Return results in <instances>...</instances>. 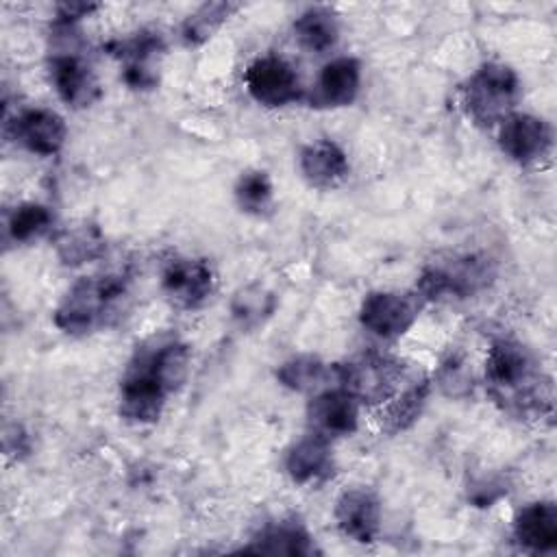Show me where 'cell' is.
<instances>
[{"instance_id": "cell-1", "label": "cell", "mask_w": 557, "mask_h": 557, "mask_svg": "<svg viewBox=\"0 0 557 557\" xmlns=\"http://www.w3.org/2000/svg\"><path fill=\"white\" fill-rule=\"evenodd\" d=\"M189 368V350L181 342H165L137 352L120 383V416L135 424L154 422L165 398L176 392Z\"/></svg>"}, {"instance_id": "cell-2", "label": "cell", "mask_w": 557, "mask_h": 557, "mask_svg": "<svg viewBox=\"0 0 557 557\" xmlns=\"http://www.w3.org/2000/svg\"><path fill=\"white\" fill-rule=\"evenodd\" d=\"M485 385L494 403L518 418L550 411V385L533 352L516 339H496L485 359Z\"/></svg>"}, {"instance_id": "cell-3", "label": "cell", "mask_w": 557, "mask_h": 557, "mask_svg": "<svg viewBox=\"0 0 557 557\" xmlns=\"http://www.w3.org/2000/svg\"><path fill=\"white\" fill-rule=\"evenodd\" d=\"M126 292V278L120 274L85 276L72 285L54 311V324L72 335L98 329L113 305Z\"/></svg>"}, {"instance_id": "cell-4", "label": "cell", "mask_w": 557, "mask_h": 557, "mask_svg": "<svg viewBox=\"0 0 557 557\" xmlns=\"http://www.w3.org/2000/svg\"><path fill=\"white\" fill-rule=\"evenodd\" d=\"M520 96L516 72L505 63L481 65L463 87V104L468 115L481 124L492 126L511 115Z\"/></svg>"}, {"instance_id": "cell-5", "label": "cell", "mask_w": 557, "mask_h": 557, "mask_svg": "<svg viewBox=\"0 0 557 557\" xmlns=\"http://www.w3.org/2000/svg\"><path fill=\"white\" fill-rule=\"evenodd\" d=\"M342 387L361 403L389 400L405 374L403 361L379 350H366L355 359L335 366Z\"/></svg>"}, {"instance_id": "cell-6", "label": "cell", "mask_w": 557, "mask_h": 557, "mask_svg": "<svg viewBox=\"0 0 557 557\" xmlns=\"http://www.w3.org/2000/svg\"><path fill=\"white\" fill-rule=\"evenodd\" d=\"M492 268L483 257H459L448 263H437L424 268L418 292L422 298H442V296H470L485 287L492 278Z\"/></svg>"}, {"instance_id": "cell-7", "label": "cell", "mask_w": 557, "mask_h": 557, "mask_svg": "<svg viewBox=\"0 0 557 557\" xmlns=\"http://www.w3.org/2000/svg\"><path fill=\"white\" fill-rule=\"evenodd\" d=\"M498 146L511 161L533 165L548 157L553 148V131L542 117L511 113L500 122Z\"/></svg>"}, {"instance_id": "cell-8", "label": "cell", "mask_w": 557, "mask_h": 557, "mask_svg": "<svg viewBox=\"0 0 557 557\" xmlns=\"http://www.w3.org/2000/svg\"><path fill=\"white\" fill-rule=\"evenodd\" d=\"M246 89L263 107H285L300 98V81L294 67L274 54L252 61L246 70Z\"/></svg>"}, {"instance_id": "cell-9", "label": "cell", "mask_w": 557, "mask_h": 557, "mask_svg": "<svg viewBox=\"0 0 557 557\" xmlns=\"http://www.w3.org/2000/svg\"><path fill=\"white\" fill-rule=\"evenodd\" d=\"M420 302L416 296L398 292H372L363 298L359 309L361 324L383 339H394L407 333L418 318Z\"/></svg>"}, {"instance_id": "cell-10", "label": "cell", "mask_w": 557, "mask_h": 557, "mask_svg": "<svg viewBox=\"0 0 557 557\" xmlns=\"http://www.w3.org/2000/svg\"><path fill=\"white\" fill-rule=\"evenodd\" d=\"M213 283V270L202 259H174L161 276L168 300L181 309L200 307L211 296Z\"/></svg>"}, {"instance_id": "cell-11", "label": "cell", "mask_w": 557, "mask_h": 557, "mask_svg": "<svg viewBox=\"0 0 557 557\" xmlns=\"http://www.w3.org/2000/svg\"><path fill=\"white\" fill-rule=\"evenodd\" d=\"M50 81L59 94V98L74 107H89L98 96V81L91 67L74 52H57L52 54L50 63Z\"/></svg>"}, {"instance_id": "cell-12", "label": "cell", "mask_w": 557, "mask_h": 557, "mask_svg": "<svg viewBox=\"0 0 557 557\" xmlns=\"http://www.w3.org/2000/svg\"><path fill=\"white\" fill-rule=\"evenodd\" d=\"M359 400L346 389H326L307 405V420L313 433L329 437L350 435L359 420Z\"/></svg>"}, {"instance_id": "cell-13", "label": "cell", "mask_w": 557, "mask_h": 557, "mask_svg": "<svg viewBox=\"0 0 557 557\" xmlns=\"http://www.w3.org/2000/svg\"><path fill=\"white\" fill-rule=\"evenodd\" d=\"M63 120L48 109H26L11 122V137L28 152L52 157L65 141Z\"/></svg>"}, {"instance_id": "cell-14", "label": "cell", "mask_w": 557, "mask_h": 557, "mask_svg": "<svg viewBox=\"0 0 557 557\" xmlns=\"http://www.w3.org/2000/svg\"><path fill=\"white\" fill-rule=\"evenodd\" d=\"M335 520L342 533L355 542H374L381 522V507L376 496L363 487L346 490L335 503Z\"/></svg>"}, {"instance_id": "cell-15", "label": "cell", "mask_w": 557, "mask_h": 557, "mask_svg": "<svg viewBox=\"0 0 557 557\" xmlns=\"http://www.w3.org/2000/svg\"><path fill=\"white\" fill-rule=\"evenodd\" d=\"M359 83V61L352 57H339L322 67L311 94V102L313 107H346L357 98Z\"/></svg>"}, {"instance_id": "cell-16", "label": "cell", "mask_w": 557, "mask_h": 557, "mask_svg": "<svg viewBox=\"0 0 557 557\" xmlns=\"http://www.w3.org/2000/svg\"><path fill=\"white\" fill-rule=\"evenodd\" d=\"M113 46V54L124 59V81L135 89H150L157 83L154 59L163 50L159 33H139Z\"/></svg>"}, {"instance_id": "cell-17", "label": "cell", "mask_w": 557, "mask_h": 557, "mask_svg": "<svg viewBox=\"0 0 557 557\" xmlns=\"http://www.w3.org/2000/svg\"><path fill=\"white\" fill-rule=\"evenodd\" d=\"M285 468L296 483H318L333 474V455L324 435L311 433L287 453Z\"/></svg>"}, {"instance_id": "cell-18", "label": "cell", "mask_w": 557, "mask_h": 557, "mask_svg": "<svg viewBox=\"0 0 557 557\" xmlns=\"http://www.w3.org/2000/svg\"><path fill=\"white\" fill-rule=\"evenodd\" d=\"M513 537L520 546L546 553L557 546V507L550 500L527 505L513 522Z\"/></svg>"}, {"instance_id": "cell-19", "label": "cell", "mask_w": 557, "mask_h": 557, "mask_svg": "<svg viewBox=\"0 0 557 557\" xmlns=\"http://www.w3.org/2000/svg\"><path fill=\"white\" fill-rule=\"evenodd\" d=\"M300 172L313 187H335L348 174V159L335 141L320 139L300 150Z\"/></svg>"}, {"instance_id": "cell-20", "label": "cell", "mask_w": 557, "mask_h": 557, "mask_svg": "<svg viewBox=\"0 0 557 557\" xmlns=\"http://www.w3.org/2000/svg\"><path fill=\"white\" fill-rule=\"evenodd\" d=\"M246 550L263 555H311L315 553V546L300 524L278 522L265 527Z\"/></svg>"}, {"instance_id": "cell-21", "label": "cell", "mask_w": 557, "mask_h": 557, "mask_svg": "<svg viewBox=\"0 0 557 557\" xmlns=\"http://www.w3.org/2000/svg\"><path fill=\"white\" fill-rule=\"evenodd\" d=\"M296 39L302 48L311 52H326L335 46L339 26L335 20V13L326 7H311L302 11L294 22Z\"/></svg>"}, {"instance_id": "cell-22", "label": "cell", "mask_w": 557, "mask_h": 557, "mask_svg": "<svg viewBox=\"0 0 557 557\" xmlns=\"http://www.w3.org/2000/svg\"><path fill=\"white\" fill-rule=\"evenodd\" d=\"M104 248L102 233L94 224H76L67 226L57 237V252L67 265H81L85 261L96 259Z\"/></svg>"}, {"instance_id": "cell-23", "label": "cell", "mask_w": 557, "mask_h": 557, "mask_svg": "<svg viewBox=\"0 0 557 557\" xmlns=\"http://www.w3.org/2000/svg\"><path fill=\"white\" fill-rule=\"evenodd\" d=\"M276 376L285 387H289L294 392H313V389L322 387L329 381V376L337 379V368L326 366L318 357L300 355V357L285 361L276 370Z\"/></svg>"}, {"instance_id": "cell-24", "label": "cell", "mask_w": 557, "mask_h": 557, "mask_svg": "<svg viewBox=\"0 0 557 557\" xmlns=\"http://www.w3.org/2000/svg\"><path fill=\"white\" fill-rule=\"evenodd\" d=\"M429 392H431V383L420 381V383L411 385L409 389H405L400 396H396L381 413L383 429L387 433H400V431L409 429L420 418V413L426 405Z\"/></svg>"}, {"instance_id": "cell-25", "label": "cell", "mask_w": 557, "mask_h": 557, "mask_svg": "<svg viewBox=\"0 0 557 557\" xmlns=\"http://www.w3.org/2000/svg\"><path fill=\"white\" fill-rule=\"evenodd\" d=\"M276 307V298L274 294H270L265 287L261 285H248L242 287L231 302V311L233 318L244 326V329H255L259 326L265 318L272 315Z\"/></svg>"}, {"instance_id": "cell-26", "label": "cell", "mask_w": 557, "mask_h": 557, "mask_svg": "<svg viewBox=\"0 0 557 557\" xmlns=\"http://www.w3.org/2000/svg\"><path fill=\"white\" fill-rule=\"evenodd\" d=\"M239 4L235 2H207L183 24V39L191 46L207 41L215 28L233 13Z\"/></svg>"}, {"instance_id": "cell-27", "label": "cell", "mask_w": 557, "mask_h": 557, "mask_svg": "<svg viewBox=\"0 0 557 557\" xmlns=\"http://www.w3.org/2000/svg\"><path fill=\"white\" fill-rule=\"evenodd\" d=\"M235 198L242 211L261 215L272 205V183L268 174L261 170L244 172L235 185Z\"/></svg>"}, {"instance_id": "cell-28", "label": "cell", "mask_w": 557, "mask_h": 557, "mask_svg": "<svg viewBox=\"0 0 557 557\" xmlns=\"http://www.w3.org/2000/svg\"><path fill=\"white\" fill-rule=\"evenodd\" d=\"M52 222V213L35 202L20 205L9 218V233L15 242H28L41 235Z\"/></svg>"}, {"instance_id": "cell-29", "label": "cell", "mask_w": 557, "mask_h": 557, "mask_svg": "<svg viewBox=\"0 0 557 557\" xmlns=\"http://www.w3.org/2000/svg\"><path fill=\"white\" fill-rule=\"evenodd\" d=\"M440 385L450 396H459L461 389H468V374H466L463 361H459L457 357H450L440 370Z\"/></svg>"}]
</instances>
